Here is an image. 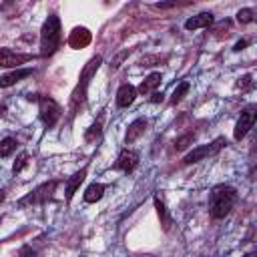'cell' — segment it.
Masks as SVG:
<instances>
[{
    "label": "cell",
    "mask_w": 257,
    "mask_h": 257,
    "mask_svg": "<svg viewBox=\"0 0 257 257\" xmlns=\"http://www.w3.org/2000/svg\"><path fill=\"white\" fill-rule=\"evenodd\" d=\"M255 116H257V106H255V104H249V106L241 112V116H239V120H237V124H235V131H233L235 141H241V139L253 128Z\"/></svg>",
    "instance_id": "obj_7"
},
{
    "label": "cell",
    "mask_w": 257,
    "mask_h": 257,
    "mask_svg": "<svg viewBox=\"0 0 257 257\" xmlns=\"http://www.w3.org/2000/svg\"><path fill=\"white\" fill-rule=\"evenodd\" d=\"M16 139H12V137H6V139H2L0 141V157L4 159V157H10L14 151H16Z\"/></svg>",
    "instance_id": "obj_19"
},
{
    "label": "cell",
    "mask_w": 257,
    "mask_h": 257,
    "mask_svg": "<svg viewBox=\"0 0 257 257\" xmlns=\"http://www.w3.org/2000/svg\"><path fill=\"white\" fill-rule=\"evenodd\" d=\"M193 139H195V133H187V135L179 137V139L175 141V149H177V151H185V149L193 143Z\"/></svg>",
    "instance_id": "obj_21"
},
{
    "label": "cell",
    "mask_w": 257,
    "mask_h": 257,
    "mask_svg": "<svg viewBox=\"0 0 257 257\" xmlns=\"http://www.w3.org/2000/svg\"><path fill=\"white\" fill-rule=\"evenodd\" d=\"M211 24H213V14L211 12H201V14L193 16V18H189L185 22V28L187 30H197V28H207Z\"/></svg>",
    "instance_id": "obj_14"
},
{
    "label": "cell",
    "mask_w": 257,
    "mask_h": 257,
    "mask_svg": "<svg viewBox=\"0 0 257 257\" xmlns=\"http://www.w3.org/2000/svg\"><path fill=\"white\" fill-rule=\"evenodd\" d=\"M28 100H36V102H38L40 120L44 122V126H46V128H52V126L58 122V118H60V114H62V108H60V104H58L54 98H50V96L30 94V96H28Z\"/></svg>",
    "instance_id": "obj_4"
},
{
    "label": "cell",
    "mask_w": 257,
    "mask_h": 257,
    "mask_svg": "<svg viewBox=\"0 0 257 257\" xmlns=\"http://www.w3.org/2000/svg\"><path fill=\"white\" fill-rule=\"evenodd\" d=\"M237 86H239L241 90H249V88H253V78H251V74L241 76V78H239V82H237Z\"/></svg>",
    "instance_id": "obj_25"
},
{
    "label": "cell",
    "mask_w": 257,
    "mask_h": 257,
    "mask_svg": "<svg viewBox=\"0 0 257 257\" xmlns=\"http://www.w3.org/2000/svg\"><path fill=\"white\" fill-rule=\"evenodd\" d=\"M100 62H102V58H100V56H92V58L86 62V66L82 68V72H80V82L76 84V88H74V90H72V94H70V112H72V114H74V110H78V106L84 102L86 86H88V82H90L92 74L98 70Z\"/></svg>",
    "instance_id": "obj_3"
},
{
    "label": "cell",
    "mask_w": 257,
    "mask_h": 257,
    "mask_svg": "<svg viewBox=\"0 0 257 257\" xmlns=\"http://www.w3.org/2000/svg\"><path fill=\"white\" fill-rule=\"evenodd\" d=\"M126 54H128V50H122V52H120V54H118V56H116V58L112 60V64H110V66H112V68H116V66H118V64L122 62V58H124Z\"/></svg>",
    "instance_id": "obj_26"
},
{
    "label": "cell",
    "mask_w": 257,
    "mask_h": 257,
    "mask_svg": "<svg viewBox=\"0 0 257 257\" xmlns=\"http://www.w3.org/2000/svg\"><path fill=\"white\" fill-rule=\"evenodd\" d=\"M145 128H147V120H145V118H137V120H133V122L128 124V128H126L124 143H126V145L135 143V141L145 133Z\"/></svg>",
    "instance_id": "obj_15"
},
{
    "label": "cell",
    "mask_w": 257,
    "mask_h": 257,
    "mask_svg": "<svg viewBox=\"0 0 257 257\" xmlns=\"http://www.w3.org/2000/svg\"><path fill=\"white\" fill-rule=\"evenodd\" d=\"M28 60H32V54H18L10 48H0V66L4 68H18Z\"/></svg>",
    "instance_id": "obj_8"
},
{
    "label": "cell",
    "mask_w": 257,
    "mask_h": 257,
    "mask_svg": "<svg viewBox=\"0 0 257 257\" xmlns=\"http://www.w3.org/2000/svg\"><path fill=\"white\" fill-rule=\"evenodd\" d=\"M155 207H157V213H159V217H161V225H163V229L169 231V227L173 225V219H171V215L167 213V207H165V203L161 201L159 195L155 197Z\"/></svg>",
    "instance_id": "obj_18"
},
{
    "label": "cell",
    "mask_w": 257,
    "mask_h": 257,
    "mask_svg": "<svg viewBox=\"0 0 257 257\" xmlns=\"http://www.w3.org/2000/svg\"><path fill=\"white\" fill-rule=\"evenodd\" d=\"M187 92H189V82H181V84H179V86L173 90L171 102H173V104H177V102H179V100H181V98H183Z\"/></svg>",
    "instance_id": "obj_20"
},
{
    "label": "cell",
    "mask_w": 257,
    "mask_h": 257,
    "mask_svg": "<svg viewBox=\"0 0 257 257\" xmlns=\"http://www.w3.org/2000/svg\"><path fill=\"white\" fill-rule=\"evenodd\" d=\"M100 133H102V128H100V122H94L88 131H86V135H84V139H86V143H92L94 139H98L100 137Z\"/></svg>",
    "instance_id": "obj_24"
},
{
    "label": "cell",
    "mask_w": 257,
    "mask_h": 257,
    "mask_svg": "<svg viewBox=\"0 0 257 257\" xmlns=\"http://www.w3.org/2000/svg\"><path fill=\"white\" fill-rule=\"evenodd\" d=\"M137 165H139V155H137L135 151L124 149V151L118 153V159H116V163H114V169L124 171V173H131V171H135Z\"/></svg>",
    "instance_id": "obj_10"
},
{
    "label": "cell",
    "mask_w": 257,
    "mask_h": 257,
    "mask_svg": "<svg viewBox=\"0 0 257 257\" xmlns=\"http://www.w3.org/2000/svg\"><path fill=\"white\" fill-rule=\"evenodd\" d=\"M235 203H237V191L229 185H219L209 195V215L213 219H223L225 215H229Z\"/></svg>",
    "instance_id": "obj_1"
},
{
    "label": "cell",
    "mask_w": 257,
    "mask_h": 257,
    "mask_svg": "<svg viewBox=\"0 0 257 257\" xmlns=\"http://www.w3.org/2000/svg\"><path fill=\"white\" fill-rule=\"evenodd\" d=\"M159 84H161V72H151V74H149V76L139 84V88H137V90H139L141 94H149V92H151V90H155Z\"/></svg>",
    "instance_id": "obj_16"
},
{
    "label": "cell",
    "mask_w": 257,
    "mask_h": 257,
    "mask_svg": "<svg viewBox=\"0 0 257 257\" xmlns=\"http://www.w3.org/2000/svg\"><path fill=\"white\" fill-rule=\"evenodd\" d=\"M60 20L56 14H50L42 28H40V54L42 56H52L56 52V48L60 46Z\"/></svg>",
    "instance_id": "obj_2"
},
{
    "label": "cell",
    "mask_w": 257,
    "mask_h": 257,
    "mask_svg": "<svg viewBox=\"0 0 257 257\" xmlns=\"http://www.w3.org/2000/svg\"><path fill=\"white\" fill-rule=\"evenodd\" d=\"M137 98V88L133 84H122L116 90V104L118 106H131Z\"/></svg>",
    "instance_id": "obj_12"
},
{
    "label": "cell",
    "mask_w": 257,
    "mask_h": 257,
    "mask_svg": "<svg viewBox=\"0 0 257 257\" xmlns=\"http://www.w3.org/2000/svg\"><path fill=\"white\" fill-rule=\"evenodd\" d=\"M245 46H247V40H239V42L233 46V50H237V52H239V50H241V48H245Z\"/></svg>",
    "instance_id": "obj_28"
},
{
    "label": "cell",
    "mask_w": 257,
    "mask_h": 257,
    "mask_svg": "<svg viewBox=\"0 0 257 257\" xmlns=\"http://www.w3.org/2000/svg\"><path fill=\"white\" fill-rule=\"evenodd\" d=\"M243 257H257L255 253H247V255H243Z\"/></svg>",
    "instance_id": "obj_30"
},
{
    "label": "cell",
    "mask_w": 257,
    "mask_h": 257,
    "mask_svg": "<svg viewBox=\"0 0 257 257\" xmlns=\"http://www.w3.org/2000/svg\"><path fill=\"white\" fill-rule=\"evenodd\" d=\"M102 195H104V185L102 183H92L84 191V201L86 203H96V201L102 199Z\"/></svg>",
    "instance_id": "obj_17"
},
{
    "label": "cell",
    "mask_w": 257,
    "mask_h": 257,
    "mask_svg": "<svg viewBox=\"0 0 257 257\" xmlns=\"http://www.w3.org/2000/svg\"><path fill=\"white\" fill-rule=\"evenodd\" d=\"M225 145H227L225 137H217V139H215V141H211L209 145H201V147L193 149L191 153H187V155H185V159H183V163H185V165L199 163V161H203V159H207V157L217 155V153H219V151H221Z\"/></svg>",
    "instance_id": "obj_6"
},
{
    "label": "cell",
    "mask_w": 257,
    "mask_h": 257,
    "mask_svg": "<svg viewBox=\"0 0 257 257\" xmlns=\"http://www.w3.org/2000/svg\"><path fill=\"white\" fill-rule=\"evenodd\" d=\"M237 22H239V24H249V22H253V10H251V8L239 10V12H237Z\"/></svg>",
    "instance_id": "obj_23"
},
{
    "label": "cell",
    "mask_w": 257,
    "mask_h": 257,
    "mask_svg": "<svg viewBox=\"0 0 257 257\" xmlns=\"http://www.w3.org/2000/svg\"><path fill=\"white\" fill-rule=\"evenodd\" d=\"M149 100L151 102H163V92H153V96Z\"/></svg>",
    "instance_id": "obj_27"
},
{
    "label": "cell",
    "mask_w": 257,
    "mask_h": 257,
    "mask_svg": "<svg viewBox=\"0 0 257 257\" xmlns=\"http://www.w3.org/2000/svg\"><path fill=\"white\" fill-rule=\"evenodd\" d=\"M90 40H92V34H90V30L84 28V26H76V28L68 34V46H70V48H76V50L88 46Z\"/></svg>",
    "instance_id": "obj_9"
},
{
    "label": "cell",
    "mask_w": 257,
    "mask_h": 257,
    "mask_svg": "<svg viewBox=\"0 0 257 257\" xmlns=\"http://www.w3.org/2000/svg\"><path fill=\"white\" fill-rule=\"evenodd\" d=\"M26 163H28V153H26V151H22V153L16 157L14 165H12V173H14V175H16V173H20V171L26 167Z\"/></svg>",
    "instance_id": "obj_22"
},
{
    "label": "cell",
    "mask_w": 257,
    "mask_h": 257,
    "mask_svg": "<svg viewBox=\"0 0 257 257\" xmlns=\"http://www.w3.org/2000/svg\"><path fill=\"white\" fill-rule=\"evenodd\" d=\"M86 179V167L84 169H80V171H76L68 181H66V189H64V193H66V201H72V197H74V193H76V189L80 187V183Z\"/></svg>",
    "instance_id": "obj_13"
},
{
    "label": "cell",
    "mask_w": 257,
    "mask_h": 257,
    "mask_svg": "<svg viewBox=\"0 0 257 257\" xmlns=\"http://www.w3.org/2000/svg\"><path fill=\"white\" fill-rule=\"evenodd\" d=\"M56 187H58V181H56V179H52V181H48V183H42V185L36 187L32 193H28L26 197H22V199L18 201V207L24 209V207H28V205H42V203H46L48 199H52Z\"/></svg>",
    "instance_id": "obj_5"
},
{
    "label": "cell",
    "mask_w": 257,
    "mask_h": 257,
    "mask_svg": "<svg viewBox=\"0 0 257 257\" xmlns=\"http://www.w3.org/2000/svg\"><path fill=\"white\" fill-rule=\"evenodd\" d=\"M30 74H32V68H14L12 72L0 76V88H8V86L16 84L18 80H22V78H26Z\"/></svg>",
    "instance_id": "obj_11"
},
{
    "label": "cell",
    "mask_w": 257,
    "mask_h": 257,
    "mask_svg": "<svg viewBox=\"0 0 257 257\" xmlns=\"http://www.w3.org/2000/svg\"><path fill=\"white\" fill-rule=\"evenodd\" d=\"M4 197H6V195H4V191H0V203L4 201Z\"/></svg>",
    "instance_id": "obj_29"
}]
</instances>
